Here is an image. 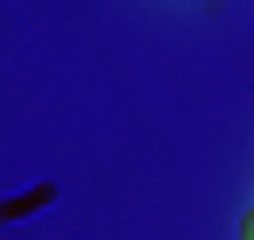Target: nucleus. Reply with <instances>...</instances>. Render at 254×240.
Returning a JSON list of instances; mask_svg holds the SVG:
<instances>
[{"mask_svg": "<svg viewBox=\"0 0 254 240\" xmlns=\"http://www.w3.org/2000/svg\"><path fill=\"white\" fill-rule=\"evenodd\" d=\"M240 240H254V205H247V212H240Z\"/></svg>", "mask_w": 254, "mask_h": 240, "instance_id": "nucleus-1", "label": "nucleus"}]
</instances>
